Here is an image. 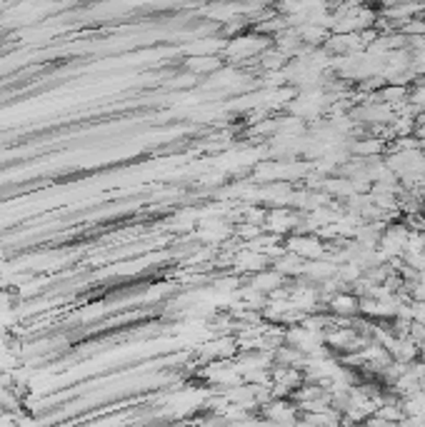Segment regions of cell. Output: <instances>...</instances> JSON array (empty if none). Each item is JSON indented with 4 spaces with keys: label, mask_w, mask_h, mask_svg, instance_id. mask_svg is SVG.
Here are the masks:
<instances>
[{
    "label": "cell",
    "mask_w": 425,
    "mask_h": 427,
    "mask_svg": "<svg viewBox=\"0 0 425 427\" xmlns=\"http://www.w3.org/2000/svg\"><path fill=\"white\" fill-rule=\"evenodd\" d=\"M303 265H306V260H300L298 255H293V253H283V255H278L273 260V270H278V273L283 275V278H300L303 275Z\"/></svg>",
    "instance_id": "obj_7"
},
{
    "label": "cell",
    "mask_w": 425,
    "mask_h": 427,
    "mask_svg": "<svg viewBox=\"0 0 425 427\" xmlns=\"http://www.w3.org/2000/svg\"><path fill=\"white\" fill-rule=\"evenodd\" d=\"M408 235H410V228L406 223H388V228L383 230L381 235V245H378V250H381L388 262L395 260V258H403Z\"/></svg>",
    "instance_id": "obj_1"
},
{
    "label": "cell",
    "mask_w": 425,
    "mask_h": 427,
    "mask_svg": "<svg viewBox=\"0 0 425 427\" xmlns=\"http://www.w3.org/2000/svg\"><path fill=\"white\" fill-rule=\"evenodd\" d=\"M250 287L253 290H258L260 295H273L275 290H281L283 285H288V280L283 278L278 270H273V267H268V270H262V273H258V275H253V280H250Z\"/></svg>",
    "instance_id": "obj_6"
},
{
    "label": "cell",
    "mask_w": 425,
    "mask_h": 427,
    "mask_svg": "<svg viewBox=\"0 0 425 427\" xmlns=\"http://www.w3.org/2000/svg\"><path fill=\"white\" fill-rule=\"evenodd\" d=\"M298 217H300V212H293L290 208H273V210H268V215H265L262 228L270 230L275 237L290 235V233H295V228H298Z\"/></svg>",
    "instance_id": "obj_3"
},
{
    "label": "cell",
    "mask_w": 425,
    "mask_h": 427,
    "mask_svg": "<svg viewBox=\"0 0 425 427\" xmlns=\"http://www.w3.org/2000/svg\"><path fill=\"white\" fill-rule=\"evenodd\" d=\"M325 308L331 310V315L338 320H348V317L358 315V297L348 290H340L325 300Z\"/></svg>",
    "instance_id": "obj_4"
},
{
    "label": "cell",
    "mask_w": 425,
    "mask_h": 427,
    "mask_svg": "<svg viewBox=\"0 0 425 427\" xmlns=\"http://www.w3.org/2000/svg\"><path fill=\"white\" fill-rule=\"evenodd\" d=\"M285 250L288 253L298 255L300 260H320L328 255V248H325V242L320 240L318 235H312V233H306V235H288L285 240Z\"/></svg>",
    "instance_id": "obj_2"
},
{
    "label": "cell",
    "mask_w": 425,
    "mask_h": 427,
    "mask_svg": "<svg viewBox=\"0 0 425 427\" xmlns=\"http://www.w3.org/2000/svg\"><path fill=\"white\" fill-rule=\"evenodd\" d=\"M188 68L193 70V73H212V70H218L220 65L215 62V58H193V60L188 62Z\"/></svg>",
    "instance_id": "obj_8"
},
{
    "label": "cell",
    "mask_w": 425,
    "mask_h": 427,
    "mask_svg": "<svg viewBox=\"0 0 425 427\" xmlns=\"http://www.w3.org/2000/svg\"><path fill=\"white\" fill-rule=\"evenodd\" d=\"M268 265H270V260L265 255L256 253V250H250V248L238 250V253L233 255V267L240 270V273L258 275V273H262V270H268Z\"/></svg>",
    "instance_id": "obj_5"
}]
</instances>
